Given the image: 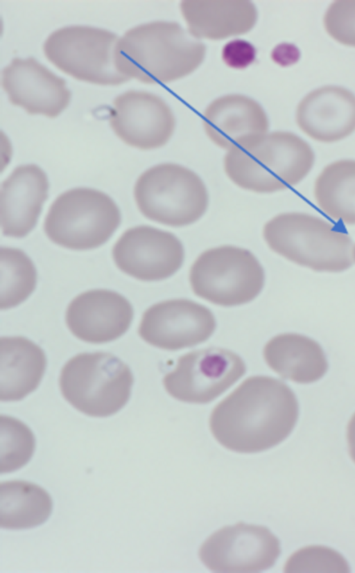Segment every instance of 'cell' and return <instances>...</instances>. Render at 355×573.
Returning <instances> with one entry per match:
<instances>
[{"label": "cell", "mask_w": 355, "mask_h": 573, "mask_svg": "<svg viewBox=\"0 0 355 573\" xmlns=\"http://www.w3.org/2000/svg\"><path fill=\"white\" fill-rule=\"evenodd\" d=\"M245 370V362L237 354L211 347L180 357L163 383L166 391L179 400L207 403L233 385Z\"/></svg>", "instance_id": "30bf717a"}, {"label": "cell", "mask_w": 355, "mask_h": 573, "mask_svg": "<svg viewBox=\"0 0 355 573\" xmlns=\"http://www.w3.org/2000/svg\"><path fill=\"white\" fill-rule=\"evenodd\" d=\"M353 258H354V261H355V245L354 246V249H353Z\"/></svg>", "instance_id": "4dcf8cb0"}, {"label": "cell", "mask_w": 355, "mask_h": 573, "mask_svg": "<svg viewBox=\"0 0 355 573\" xmlns=\"http://www.w3.org/2000/svg\"><path fill=\"white\" fill-rule=\"evenodd\" d=\"M324 24L327 33L338 42L355 46V0H339L328 8Z\"/></svg>", "instance_id": "83f0119b"}, {"label": "cell", "mask_w": 355, "mask_h": 573, "mask_svg": "<svg viewBox=\"0 0 355 573\" xmlns=\"http://www.w3.org/2000/svg\"><path fill=\"white\" fill-rule=\"evenodd\" d=\"M280 553L279 539L267 527L241 522L211 534L199 557L214 572L254 573L272 567Z\"/></svg>", "instance_id": "8fae6325"}, {"label": "cell", "mask_w": 355, "mask_h": 573, "mask_svg": "<svg viewBox=\"0 0 355 573\" xmlns=\"http://www.w3.org/2000/svg\"><path fill=\"white\" fill-rule=\"evenodd\" d=\"M49 180L35 164L19 166L2 182L1 223L7 237L22 238L35 227L48 198Z\"/></svg>", "instance_id": "e0dca14e"}, {"label": "cell", "mask_w": 355, "mask_h": 573, "mask_svg": "<svg viewBox=\"0 0 355 573\" xmlns=\"http://www.w3.org/2000/svg\"><path fill=\"white\" fill-rule=\"evenodd\" d=\"M1 83L10 102L31 114L55 118L71 100L65 80L32 57L14 58L3 69Z\"/></svg>", "instance_id": "9a60e30c"}, {"label": "cell", "mask_w": 355, "mask_h": 573, "mask_svg": "<svg viewBox=\"0 0 355 573\" xmlns=\"http://www.w3.org/2000/svg\"><path fill=\"white\" fill-rule=\"evenodd\" d=\"M314 161V152L304 139L289 132H274L248 137L229 149L224 170L240 188L269 193L300 183Z\"/></svg>", "instance_id": "3957f363"}, {"label": "cell", "mask_w": 355, "mask_h": 573, "mask_svg": "<svg viewBox=\"0 0 355 573\" xmlns=\"http://www.w3.org/2000/svg\"><path fill=\"white\" fill-rule=\"evenodd\" d=\"M203 125L209 139L229 150L239 142L267 133L269 122L263 107L241 94H230L214 100L203 115Z\"/></svg>", "instance_id": "d6986e66"}, {"label": "cell", "mask_w": 355, "mask_h": 573, "mask_svg": "<svg viewBox=\"0 0 355 573\" xmlns=\"http://www.w3.org/2000/svg\"><path fill=\"white\" fill-rule=\"evenodd\" d=\"M185 256L181 240L173 233L141 225L126 230L112 249L117 267L143 281H157L175 274Z\"/></svg>", "instance_id": "7c38bea8"}, {"label": "cell", "mask_w": 355, "mask_h": 573, "mask_svg": "<svg viewBox=\"0 0 355 573\" xmlns=\"http://www.w3.org/2000/svg\"><path fill=\"white\" fill-rule=\"evenodd\" d=\"M189 282L198 297L222 306L248 303L261 292L265 272L250 250L221 245L202 252L193 263Z\"/></svg>", "instance_id": "ba28073f"}, {"label": "cell", "mask_w": 355, "mask_h": 573, "mask_svg": "<svg viewBox=\"0 0 355 573\" xmlns=\"http://www.w3.org/2000/svg\"><path fill=\"white\" fill-rule=\"evenodd\" d=\"M298 416L299 404L292 389L278 379L258 376L244 380L214 407L209 426L225 448L255 453L286 439Z\"/></svg>", "instance_id": "6da1fadb"}, {"label": "cell", "mask_w": 355, "mask_h": 573, "mask_svg": "<svg viewBox=\"0 0 355 573\" xmlns=\"http://www.w3.org/2000/svg\"><path fill=\"white\" fill-rule=\"evenodd\" d=\"M263 236L274 252L315 272H341L354 262L348 233L309 213H279L265 224Z\"/></svg>", "instance_id": "277c9868"}, {"label": "cell", "mask_w": 355, "mask_h": 573, "mask_svg": "<svg viewBox=\"0 0 355 573\" xmlns=\"http://www.w3.org/2000/svg\"><path fill=\"white\" fill-rule=\"evenodd\" d=\"M349 450L352 460L355 462V413L349 421L347 430Z\"/></svg>", "instance_id": "f546056e"}, {"label": "cell", "mask_w": 355, "mask_h": 573, "mask_svg": "<svg viewBox=\"0 0 355 573\" xmlns=\"http://www.w3.org/2000/svg\"><path fill=\"white\" fill-rule=\"evenodd\" d=\"M256 57L254 46L248 41L236 39L227 42L223 49V62L234 69H244L252 64Z\"/></svg>", "instance_id": "f1b7e54d"}, {"label": "cell", "mask_w": 355, "mask_h": 573, "mask_svg": "<svg viewBox=\"0 0 355 573\" xmlns=\"http://www.w3.org/2000/svg\"><path fill=\"white\" fill-rule=\"evenodd\" d=\"M134 196L146 218L172 227L196 222L209 205L207 188L200 177L175 163L159 164L144 172L135 183Z\"/></svg>", "instance_id": "8992f818"}, {"label": "cell", "mask_w": 355, "mask_h": 573, "mask_svg": "<svg viewBox=\"0 0 355 573\" xmlns=\"http://www.w3.org/2000/svg\"><path fill=\"white\" fill-rule=\"evenodd\" d=\"M299 127L321 142H334L355 130V95L338 86H325L307 94L296 112Z\"/></svg>", "instance_id": "ac0fdd59"}, {"label": "cell", "mask_w": 355, "mask_h": 573, "mask_svg": "<svg viewBox=\"0 0 355 573\" xmlns=\"http://www.w3.org/2000/svg\"><path fill=\"white\" fill-rule=\"evenodd\" d=\"M205 45L176 22L137 26L119 39L115 64L123 76L159 84L183 78L202 62Z\"/></svg>", "instance_id": "7a4b0ae2"}, {"label": "cell", "mask_w": 355, "mask_h": 573, "mask_svg": "<svg viewBox=\"0 0 355 573\" xmlns=\"http://www.w3.org/2000/svg\"><path fill=\"white\" fill-rule=\"evenodd\" d=\"M121 212L107 194L89 188H76L60 195L51 205L44 223L47 237L73 250L103 245L121 223Z\"/></svg>", "instance_id": "52a82bcc"}, {"label": "cell", "mask_w": 355, "mask_h": 573, "mask_svg": "<svg viewBox=\"0 0 355 573\" xmlns=\"http://www.w3.org/2000/svg\"><path fill=\"white\" fill-rule=\"evenodd\" d=\"M134 311L129 301L112 290L97 289L75 297L66 311V323L78 339L89 343L114 341L129 328Z\"/></svg>", "instance_id": "2e32d148"}, {"label": "cell", "mask_w": 355, "mask_h": 573, "mask_svg": "<svg viewBox=\"0 0 355 573\" xmlns=\"http://www.w3.org/2000/svg\"><path fill=\"white\" fill-rule=\"evenodd\" d=\"M285 572H349L345 558L333 549L309 546L293 554L286 563Z\"/></svg>", "instance_id": "4316f807"}, {"label": "cell", "mask_w": 355, "mask_h": 573, "mask_svg": "<svg viewBox=\"0 0 355 573\" xmlns=\"http://www.w3.org/2000/svg\"><path fill=\"white\" fill-rule=\"evenodd\" d=\"M268 365L282 378L300 384L321 379L329 364L324 350L314 340L297 333L272 337L265 346Z\"/></svg>", "instance_id": "7402d4cb"}, {"label": "cell", "mask_w": 355, "mask_h": 573, "mask_svg": "<svg viewBox=\"0 0 355 573\" xmlns=\"http://www.w3.org/2000/svg\"><path fill=\"white\" fill-rule=\"evenodd\" d=\"M1 309L13 308L25 301L37 284V270L21 249L1 247Z\"/></svg>", "instance_id": "d4e9b609"}, {"label": "cell", "mask_w": 355, "mask_h": 573, "mask_svg": "<svg viewBox=\"0 0 355 573\" xmlns=\"http://www.w3.org/2000/svg\"><path fill=\"white\" fill-rule=\"evenodd\" d=\"M110 123L126 144L152 150L164 146L171 137L175 120L168 105L159 96L142 91H128L113 101Z\"/></svg>", "instance_id": "5bb4252c"}, {"label": "cell", "mask_w": 355, "mask_h": 573, "mask_svg": "<svg viewBox=\"0 0 355 573\" xmlns=\"http://www.w3.org/2000/svg\"><path fill=\"white\" fill-rule=\"evenodd\" d=\"M134 378L129 367L105 352L83 353L63 367L59 385L64 398L94 417L114 414L128 403Z\"/></svg>", "instance_id": "5b68a950"}, {"label": "cell", "mask_w": 355, "mask_h": 573, "mask_svg": "<svg viewBox=\"0 0 355 573\" xmlns=\"http://www.w3.org/2000/svg\"><path fill=\"white\" fill-rule=\"evenodd\" d=\"M53 502L49 494L33 483L10 481L0 485V524L7 529H25L49 518Z\"/></svg>", "instance_id": "603a6c76"}, {"label": "cell", "mask_w": 355, "mask_h": 573, "mask_svg": "<svg viewBox=\"0 0 355 573\" xmlns=\"http://www.w3.org/2000/svg\"><path fill=\"white\" fill-rule=\"evenodd\" d=\"M313 194L327 215L355 225V160L340 159L326 166L315 179Z\"/></svg>", "instance_id": "cb8c5ba5"}, {"label": "cell", "mask_w": 355, "mask_h": 573, "mask_svg": "<svg viewBox=\"0 0 355 573\" xmlns=\"http://www.w3.org/2000/svg\"><path fill=\"white\" fill-rule=\"evenodd\" d=\"M216 326L210 310L188 299H172L148 308L139 328L140 337L154 346L176 351L206 341Z\"/></svg>", "instance_id": "4fadbf2b"}, {"label": "cell", "mask_w": 355, "mask_h": 573, "mask_svg": "<svg viewBox=\"0 0 355 573\" xmlns=\"http://www.w3.org/2000/svg\"><path fill=\"white\" fill-rule=\"evenodd\" d=\"M180 8L189 33L198 39L216 40L243 35L257 19L254 4L247 0H185Z\"/></svg>", "instance_id": "ffe728a7"}, {"label": "cell", "mask_w": 355, "mask_h": 573, "mask_svg": "<svg viewBox=\"0 0 355 573\" xmlns=\"http://www.w3.org/2000/svg\"><path fill=\"white\" fill-rule=\"evenodd\" d=\"M0 349V399L20 400L40 385L46 367L45 353L21 336L2 337Z\"/></svg>", "instance_id": "44dd1931"}, {"label": "cell", "mask_w": 355, "mask_h": 573, "mask_svg": "<svg viewBox=\"0 0 355 573\" xmlns=\"http://www.w3.org/2000/svg\"><path fill=\"white\" fill-rule=\"evenodd\" d=\"M118 36L107 30L81 25L53 31L44 43L45 56L57 68L82 81L118 85L130 79L115 64Z\"/></svg>", "instance_id": "9c48e42d"}, {"label": "cell", "mask_w": 355, "mask_h": 573, "mask_svg": "<svg viewBox=\"0 0 355 573\" xmlns=\"http://www.w3.org/2000/svg\"><path fill=\"white\" fill-rule=\"evenodd\" d=\"M0 471L8 473L21 468L31 459L35 439L31 430L18 419L0 418Z\"/></svg>", "instance_id": "484cf974"}]
</instances>
